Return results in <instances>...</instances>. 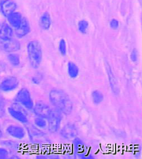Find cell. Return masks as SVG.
<instances>
[{"label":"cell","mask_w":142,"mask_h":159,"mask_svg":"<svg viewBox=\"0 0 142 159\" xmlns=\"http://www.w3.org/2000/svg\"><path fill=\"white\" fill-rule=\"evenodd\" d=\"M51 102L59 111L66 115L71 114L73 105L70 97L64 92L60 89H52L50 93Z\"/></svg>","instance_id":"1"},{"label":"cell","mask_w":142,"mask_h":159,"mask_svg":"<svg viewBox=\"0 0 142 159\" xmlns=\"http://www.w3.org/2000/svg\"><path fill=\"white\" fill-rule=\"evenodd\" d=\"M28 55L32 67L37 69L39 67L42 59V51L41 45L37 41L30 42L27 46Z\"/></svg>","instance_id":"2"},{"label":"cell","mask_w":142,"mask_h":159,"mask_svg":"<svg viewBox=\"0 0 142 159\" xmlns=\"http://www.w3.org/2000/svg\"><path fill=\"white\" fill-rule=\"evenodd\" d=\"M15 100L27 109L31 110L33 108V101L29 92L27 89H21L16 94Z\"/></svg>","instance_id":"3"},{"label":"cell","mask_w":142,"mask_h":159,"mask_svg":"<svg viewBox=\"0 0 142 159\" xmlns=\"http://www.w3.org/2000/svg\"><path fill=\"white\" fill-rule=\"evenodd\" d=\"M33 107L34 112L36 115L39 117L44 119H48L49 118L52 111L50 106L42 101L36 102V104L34 106H33Z\"/></svg>","instance_id":"4"},{"label":"cell","mask_w":142,"mask_h":159,"mask_svg":"<svg viewBox=\"0 0 142 159\" xmlns=\"http://www.w3.org/2000/svg\"><path fill=\"white\" fill-rule=\"evenodd\" d=\"M48 119V129L51 133L56 132L59 129L61 121V115L56 110L51 111Z\"/></svg>","instance_id":"5"},{"label":"cell","mask_w":142,"mask_h":159,"mask_svg":"<svg viewBox=\"0 0 142 159\" xmlns=\"http://www.w3.org/2000/svg\"><path fill=\"white\" fill-rule=\"evenodd\" d=\"M19 42L14 39H0V47L3 50L12 52L18 51L20 49Z\"/></svg>","instance_id":"6"},{"label":"cell","mask_w":142,"mask_h":159,"mask_svg":"<svg viewBox=\"0 0 142 159\" xmlns=\"http://www.w3.org/2000/svg\"><path fill=\"white\" fill-rule=\"evenodd\" d=\"M19 83L16 77H7L0 84V89L5 92L11 91L18 87Z\"/></svg>","instance_id":"7"},{"label":"cell","mask_w":142,"mask_h":159,"mask_svg":"<svg viewBox=\"0 0 142 159\" xmlns=\"http://www.w3.org/2000/svg\"><path fill=\"white\" fill-rule=\"evenodd\" d=\"M27 129L29 134L30 139L32 141L39 142L46 139L45 134L36 127L30 125L27 128Z\"/></svg>","instance_id":"8"},{"label":"cell","mask_w":142,"mask_h":159,"mask_svg":"<svg viewBox=\"0 0 142 159\" xmlns=\"http://www.w3.org/2000/svg\"><path fill=\"white\" fill-rule=\"evenodd\" d=\"M6 130L10 136L16 139H23L25 135L24 128L19 126L10 125Z\"/></svg>","instance_id":"9"},{"label":"cell","mask_w":142,"mask_h":159,"mask_svg":"<svg viewBox=\"0 0 142 159\" xmlns=\"http://www.w3.org/2000/svg\"><path fill=\"white\" fill-rule=\"evenodd\" d=\"M16 8V5L12 0H6L1 4V10L6 16L13 13Z\"/></svg>","instance_id":"10"},{"label":"cell","mask_w":142,"mask_h":159,"mask_svg":"<svg viewBox=\"0 0 142 159\" xmlns=\"http://www.w3.org/2000/svg\"><path fill=\"white\" fill-rule=\"evenodd\" d=\"M29 25L26 19L22 18V20L19 27L16 28L15 34L18 37L21 38L27 35L29 32Z\"/></svg>","instance_id":"11"},{"label":"cell","mask_w":142,"mask_h":159,"mask_svg":"<svg viewBox=\"0 0 142 159\" xmlns=\"http://www.w3.org/2000/svg\"><path fill=\"white\" fill-rule=\"evenodd\" d=\"M61 134L64 138L67 139H74L76 136L77 131L73 125L68 124L62 128Z\"/></svg>","instance_id":"12"},{"label":"cell","mask_w":142,"mask_h":159,"mask_svg":"<svg viewBox=\"0 0 142 159\" xmlns=\"http://www.w3.org/2000/svg\"><path fill=\"white\" fill-rule=\"evenodd\" d=\"M8 111L9 114L11 115L13 118L21 123H26L28 122V118L27 116L20 111L16 109H14L12 107H10L8 109Z\"/></svg>","instance_id":"13"},{"label":"cell","mask_w":142,"mask_h":159,"mask_svg":"<svg viewBox=\"0 0 142 159\" xmlns=\"http://www.w3.org/2000/svg\"><path fill=\"white\" fill-rule=\"evenodd\" d=\"M13 32L11 27L7 24H3L0 28V39H12Z\"/></svg>","instance_id":"14"},{"label":"cell","mask_w":142,"mask_h":159,"mask_svg":"<svg viewBox=\"0 0 142 159\" xmlns=\"http://www.w3.org/2000/svg\"><path fill=\"white\" fill-rule=\"evenodd\" d=\"M8 19L12 27L16 28L20 25L22 20V18L21 15L19 13L13 12L8 16Z\"/></svg>","instance_id":"15"},{"label":"cell","mask_w":142,"mask_h":159,"mask_svg":"<svg viewBox=\"0 0 142 159\" xmlns=\"http://www.w3.org/2000/svg\"><path fill=\"white\" fill-rule=\"evenodd\" d=\"M68 70L69 75L71 77V78H77L79 74V68L78 67L77 65L74 62H69Z\"/></svg>","instance_id":"16"},{"label":"cell","mask_w":142,"mask_h":159,"mask_svg":"<svg viewBox=\"0 0 142 159\" xmlns=\"http://www.w3.org/2000/svg\"><path fill=\"white\" fill-rule=\"evenodd\" d=\"M41 27L44 30H48L51 25V19L50 15L48 13H45L42 16L40 20Z\"/></svg>","instance_id":"17"},{"label":"cell","mask_w":142,"mask_h":159,"mask_svg":"<svg viewBox=\"0 0 142 159\" xmlns=\"http://www.w3.org/2000/svg\"><path fill=\"white\" fill-rule=\"evenodd\" d=\"M92 97L93 101L95 104H99L104 100V94L98 90H95L92 92Z\"/></svg>","instance_id":"18"},{"label":"cell","mask_w":142,"mask_h":159,"mask_svg":"<svg viewBox=\"0 0 142 159\" xmlns=\"http://www.w3.org/2000/svg\"><path fill=\"white\" fill-rule=\"evenodd\" d=\"M8 60L14 66H16L20 64V59L19 56H18L17 54H10L8 55Z\"/></svg>","instance_id":"19"},{"label":"cell","mask_w":142,"mask_h":159,"mask_svg":"<svg viewBox=\"0 0 142 159\" xmlns=\"http://www.w3.org/2000/svg\"><path fill=\"white\" fill-rule=\"evenodd\" d=\"M34 123L37 127H40V128H44L46 126V124H47L45 119L41 117L36 118L34 120Z\"/></svg>","instance_id":"20"},{"label":"cell","mask_w":142,"mask_h":159,"mask_svg":"<svg viewBox=\"0 0 142 159\" xmlns=\"http://www.w3.org/2000/svg\"><path fill=\"white\" fill-rule=\"evenodd\" d=\"M59 50L62 55L65 56L66 54V44L64 39H61L60 42Z\"/></svg>","instance_id":"21"},{"label":"cell","mask_w":142,"mask_h":159,"mask_svg":"<svg viewBox=\"0 0 142 159\" xmlns=\"http://www.w3.org/2000/svg\"><path fill=\"white\" fill-rule=\"evenodd\" d=\"M87 27H88V23L86 21H81L79 23V30H80V32H86Z\"/></svg>","instance_id":"22"},{"label":"cell","mask_w":142,"mask_h":159,"mask_svg":"<svg viewBox=\"0 0 142 159\" xmlns=\"http://www.w3.org/2000/svg\"><path fill=\"white\" fill-rule=\"evenodd\" d=\"M74 146H75V148L78 151H82V148H83V143L82 142L80 141L79 139H76L74 141Z\"/></svg>","instance_id":"23"},{"label":"cell","mask_w":142,"mask_h":159,"mask_svg":"<svg viewBox=\"0 0 142 159\" xmlns=\"http://www.w3.org/2000/svg\"><path fill=\"white\" fill-rule=\"evenodd\" d=\"M8 157V152L6 149L0 148V159H6Z\"/></svg>","instance_id":"24"},{"label":"cell","mask_w":142,"mask_h":159,"mask_svg":"<svg viewBox=\"0 0 142 159\" xmlns=\"http://www.w3.org/2000/svg\"><path fill=\"white\" fill-rule=\"evenodd\" d=\"M5 114V105L3 101L0 100V118L3 117Z\"/></svg>","instance_id":"25"},{"label":"cell","mask_w":142,"mask_h":159,"mask_svg":"<svg viewBox=\"0 0 142 159\" xmlns=\"http://www.w3.org/2000/svg\"><path fill=\"white\" fill-rule=\"evenodd\" d=\"M138 58V52L136 49H134L131 54V59L134 62H136Z\"/></svg>","instance_id":"26"},{"label":"cell","mask_w":142,"mask_h":159,"mask_svg":"<svg viewBox=\"0 0 142 159\" xmlns=\"http://www.w3.org/2000/svg\"><path fill=\"white\" fill-rule=\"evenodd\" d=\"M118 21L116 20H113L111 22V27H112L113 29H117L118 27Z\"/></svg>","instance_id":"27"},{"label":"cell","mask_w":142,"mask_h":159,"mask_svg":"<svg viewBox=\"0 0 142 159\" xmlns=\"http://www.w3.org/2000/svg\"><path fill=\"white\" fill-rule=\"evenodd\" d=\"M2 131H1V130L0 129V137L2 136Z\"/></svg>","instance_id":"28"}]
</instances>
